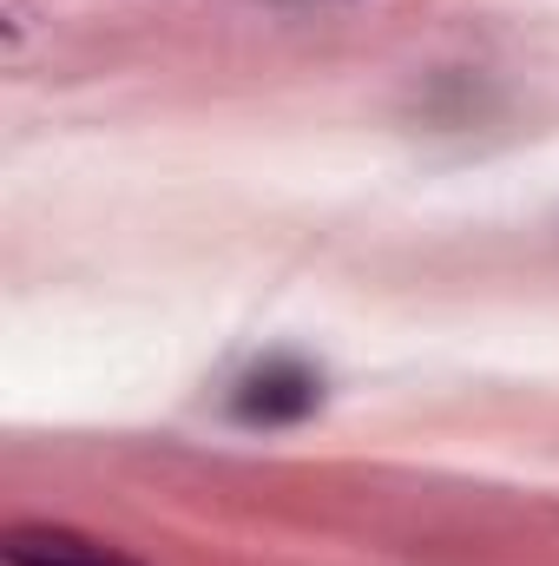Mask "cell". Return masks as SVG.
Wrapping results in <instances>:
<instances>
[{
  "instance_id": "6da1fadb",
  "label": "cell",
  "mask_w": 559,
  "mask_h": 566,
  "mask_svg": "<svg viewBox=\"0 0 559 566\" xmlns=\"http://www.w3.org/2000/svg\"><path fill=\"white\" fill-rule=\"evenodd\" d=\"M323 396H329V382H323V369L316 363H303V356H264V363H251L244 376H238V389H231V422L238 428H303L316 409H323Z\"/></svg>"
},
{
  "instance_id": "7a4b0ae2",
  "label": "cell",
  "mask_w": 559,
  "mask_h": 566,
  "mask_svg": "<svg viewBox=\"0 0 559 566\" xmlns=\"http://www.w3.org/2000/svg\"><path fill=\"white\" fill-rule=\"evenodd\" d=\"M0 560L7 566H145L126 547H106L80 527H53V521H20L0 534Z\"/></svg>"
}]
</instances>
